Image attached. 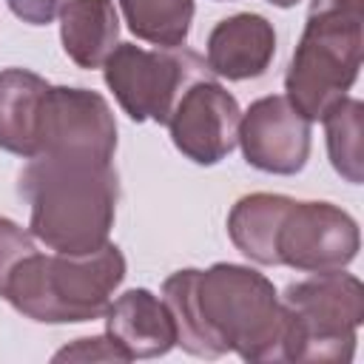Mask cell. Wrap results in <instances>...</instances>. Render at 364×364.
<instances>
[{
  "instance_id": "cell-15",
  "label": "cell",
  "mask_w": 364,
  "mask_h": 364,
  "mask_svg": "<svg viewBox=\"0 0 364 364\" xmlns=\"http://www.w3.org/2000/svg\"><path fill=\"white\" fill-rule=\"evenodd\" d=\"M293 199L284 193H247L228 213V236L256 264L276 262V230Z\"/></svg>"
},
{
  "instance_id": "cell-16",
  "label": "cell",
  "mask_w": 364,
  "mask_h": 364,
  "mask_svg": "<svg viewBox=\"0 0 364 364\" xmlns=\"http://www.w3.org/2000/svg\"><path fill=\"white\" fill-rule=\"evenodd\" d=\"M134 37L156 48H179L188 40L193 0H117Z\"/></svg>"
},
{
  "instance_id": "cell-2",
  "label": "cell",
  "mask_w": 364,
  "mask_h": 364,
  "mask_svg": "<svg viewBox=\"0 0 364 364\" xmlns=\"http://www.w3.org/2000/svg\"><path fill=\"white\" fill-rule=\"evenodd\" d=\"M28 233L54 253H91L108 242L119 179L114 165L31 156L20 173Z\"/></svg>"
},
{
  "instance_id": "cell-22",
  "label": "cell",
  "mask_w": 364,
  "mask_h": 364,
  "mask_svg": "<svg viewBox=\"0 0 364 364\" xmlns=\"http://www.w3.org/2000/svg\"><path fill=\"white\" fill-rule=\"evenodd\" d=\"M270 6H279V9H290V6H296L299 0H267Z\"/></svg>"
},
{
  "instance_id": "cell-1",
  "label": "cell",
  "mask_w": 364,
  "mask_h": 364,
  "mask_svg": "<svg viewBox=\"0 0 364 364\" xmlns=\"http://www.w3.org/2000/svg\"><path fill=\"white\" fill-rule=\"evenodd\" d=\"M176 327V347L199 358L236 353L245 361H284L290 316L273 282L233 262L185 267L162 282L159 296Z\"/></svg>"
},
{
  "instance_id": "cell-9",
  "label": "cell",
  "mask_w": 364,
  "mask_h": 364,
  "mask_svg": "<svg viewBox=\"0 0 364 364\" xmlns=\"http://www.w3.org/2000/svg\"><path fill=\"white\" fill-rule=\"evenodd\" d=\"M242 108L236 97L216 80L202 77L179 97L168 131L182 156L196 165L222 162L239 142Z\"/></svg>"
},
{
  "instance_id": "cell-4",
  "label": "cell",
  "mask_w": 364,
  "mask_h": 364,
  "mask_svg": "<svg viewBox=\"0 0 364 364\" xmlns=\"http://www.w3.org/2000/svg\"><path fill=\"white\" fill-rule=\"evenodd\" d=\"M361 54L364 14L310 11L284 74V97L304 119L318 122L358 80Z\"/></svg>"
},
{
  "instance_id": "cell-17",
  "label": "cell",
  "mask_w": 364,
  "mask_h": 364,
  "mask_svg": "<svg viewBox=\"0 0 364 364\" xmlns=\"http://www.w3.org/2000/svg\"><path fill=\"white\" fill-rule=\"evenodd\" d=\"M327 156L341 179L350 185L364 182V105L353 97L338 100L324 117Z\"/></svg>"
},
{
  "instance_id": "cell-21",
  "label": "cell",
  "mask_w": 364,
  "mask_h": 364,
  "mask_svg": "<svg viewBox=\"0 0 364 364\" xmlns=\"http://www.w3.org/2000/svg\"><path fill=\"white\" fill-rule=\"evenodd\" d=\"M358 11L364 14V0H313L310 3V11Z\"/></svg>"
},
{
  "instance_id": "cell-5",
  "label": "cell",
  "mask_w": 364,
  "mask_h": 364,
  "mask_svg": "<svg viewBox=\"0 0 364 364\" xmlns=\"http://www.w3.org/2000/svg\"><path fill=\"white\" fill-rule=\"evenodd\" d=\"M290 316L284 361L347 364L364 321V284L344 270L313 273L279 296Z\"/></svg>"
},
{
  "instance_id": "cell-20",
  "label": "cell",
  "mask_w": 364,
  "mask_h": 364,
  "mask_svg": "<svg viewBox=\"0 0 364 364\" xmlns=\"http://www.w3.org/2000/svg\"><path fill=\"white\" fill-rule=\"evenodd\" d=\"M9 9L28 26H48L65 0H6Z\"/></svg>"
},
{
  "instance_id": "cell-7",
  "label": "cell",
  "mask_w": 364,
  "mask_h": 364,
  "mask_svg": "<svg viewBox=\"0 0 364 364\" xmlns=\"http://www.w3.org/2000/svg\"><path fill=\"white\" fill-rule=\"evenodd\" d=\"M114 151L117 122L105 97L91 88L48 85L40 108L34 156L111 165Z\"/></svg>"
},
{
  "instance_id": "cell-10",
  "label": "cell",
  "mask_w": 364,
  "mask_h": 364,
  "mask_svg": "<svg viewBox=\"0 0 364 364\" xmlns=\"http://www.w3.org/2000/svg\"><path fill=\"white\" fill-rule=\"evenodd\" d=\"M247 165L276 176H293L310 156V119H304L284 94H270L242 114L239 142Z\"/></svg>"
},
{
  "instance_id": "cell-6",
  "label": "cell",
  "mask_w": 364,
  "mask_h": 364,
  "mask_svg": "<svg viewBox=\"0 0 364 364\" xmlns=\"http://www.w3.org/2000/svg\"><path fill=\"white\" fill-rule=\"evenodd\" d=\"M102 77L119 108L134 122L154 119L168 125L185 88L202 77H210V68L185 46L142 48L134 43H117L102 63Z\"/></svg>"
},
{
  "instance_id": "cell-3",
  "label": "cell",
  "mask_w": 364,
  "mask_h": 364,
  "mask_svg": "<svg viewBox=\"0 0 364 364\" xmlns=\"http://www.w3.org/2000/svg\"><path fill=\"white\" fill-rule=\"evenodd\" d=\"M122 279L125 256L111 242L80 256L31 253L11 273L3 299L31 321L77 324L102 318Z\"/></svg>"
},
{
  "instance_id": "cell-8",
  "label": "cell",
  "mask_w": 364,
  "mask_h": 364,
  "mask_svg": "<svg viewBox=\"0 0 364 364\" xmlns=\"http://www.w3.org/2000/svg\"><path fill=\"white\" fill-rule=\"evenodd\" d=\"M358 247V222L333 202L293 199L276 230V262L301 273L344 270Z\"/></svg>"
},
{
  "instance_id": "cell-11",
  "label": "cell",
  "mask_w": 364,
  "mask_h": 364,
  "mask_svg": "<svg viewBox=\"0 0 364 364\" xmlns=\"http://www.w3.org/2000/svg\"><path fill=\"white\" fill-rule=\"evenodd\" d=\"M105 336L125 361L156 358L176 347V327L165 301L145 287H131L108 304Z\"/></svg>"
},
{
  "instance_id": "cell-19",
  "label": "cell",
  "mask_w": 364,
  "mask_h": 364,
  "mask_svg": "<svg viewBox=\"0 0 364 364\" xmlns=\"http://www.w3.org/2000/svg\"><path fill=\"white\" fill-rule=\"evenodd\" d=\"M54 361H125V355L111 344L108 336H88L54 353Z\"/></svg>"
},
{
  "instance_id": "cell-18",
  "label": "cell",
  "mask_w": 364,
  "mask_h": 364,
  "mask_svg": "<svg viewBox=\"0 0 364 364\" xmlns=\"http://www.w3.org/2000/svg\"><path fill=\"white\" fill-rule=\"evenodd\" d=\"M31 253H37L31 233H26L17 222L0 216V296H3L11 273L17 270V264Z\"/></svg>"
},
{
  "instance_id": "cell-13",
  "label": "cell",
  "mask_w": 364,
  "mask_h": 364,
  "mask_svg": "<svg viewBox=\"0 0 364 364\" xmlns=\"http://www.w3.org/2000/svg\"><path fill=\"white\" fill-rule=\"evenodd\" d=\"M63 51L80 68H102L119 40L114 0H65L57 11Z\"/></svg>"
},
{
  "instance_id": "cell-12",
  "label": "cell",
  "mask_w": 364,
  "mask_h": 364,
  "mask_svg": "<svg viewBox=\"0 0 364 364\" xmlns=\"http://www.w3.org/2000/svg\"><path fill=\"white\" fill-rule=\"evenodd\" d=\"M205 54L208 68L222 80L262 77L276 54L273 23L253 11L230 14L210 28Z\"/></svg>"
},
{
  "instance_id": "cell-14",
  "label": "cell",
  "mask_w": 364,
  "mask_h": 364,
  "mask_svg": "<svg viewBox=\"0 0 364 364\" xmlns=\"http://www.w3.org/2000/svg\"><path fill=\"white\" fill-rule=\"evenodd\" d=\"M48 82L28 68L0 71V148L31 159L37 154V125Z\"/></svg>"
}]
</instances>
